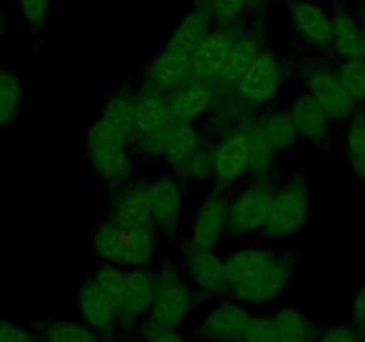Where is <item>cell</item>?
<instances>
[{"label":"cell","mask_w":365,"mask_h":342,"mask_svg":"<svg viewBox=\"0 0 365 342\" xmlns=\"http://www.w3.org/2000/svg\"><path fill=\"white\" fill-rule=\"evenodd\" d=\"M312 216V192L302 175H292L274 187L262 235L271 241H287L302 234Z\"/></svg>","instance_id":"cell-6"},{"label":"cell","mask_w":365,"mask_h":342,"mask_svg":"<svg viewBox=\"0 0 365 342\" xmlns=\"http://www.w3.org/2000/svg\"><path fill=\"white\" fill-rule=\"evenodd\" d=\"M184 184L202 185V184H212L214 178V159H212V139L202 146L191 159L185 162L177 173Z\"/></svg>","instance_id":"cell-34"},{"label":"cell","mask_w":365,"mask_h":342,"mask_svg":"<svg viewBox=\"0 0 365 342\" xmlns=\"http://www.w3.org/2000/svg\"><path fill=\"white\" fill-rule=\"evenodd\" d=\"M302 81L305 88L303 91L309 93L327 110L335 125L348 123L359 110L346 93L335 64L324 61H309L302 68Z\"/></svg>","instance_id":"cell-12"},{"label":"cell","mask_w":365,"mask_h":342,"mask_svg":"<svg viewBox=\"0 0 365 342\" xmlns=\"http://www.w3.org/2000/svg\"><path fill=\"white\" fill-rule=\"evenodd\" d=\"M192 57L178 53L175 50L163 48L148 61L145 71H143V81L150 82V84L157 86V88L164 89L166 93H171L177 89L178 86L189 81V73H191Z\"/></svg>","instance_id":"cell-24"},{"label":"cell","mask_w":365,"mask_h":342,"mask_svg":"<svg viewBox=\"0 0 365 342\" xmlns=\"http://www.w3.org/2000/svg\"><path fill=\"white\" fill-rule=\"evenodd\" d=\"M220 88L200 81H185L170 93V110L173 121L195 123L209 120L216 107Z\"/></svg>","instance_id":"cell-20"},{"label":"cell","mask_w":365,"mask_h":342,"mask_svg":"<svg viewBox=\"0 0 365 342\" xmlns=\"http://www.w3.org/2000/svg\"><path fill=\"white\" fill-rule=\"evenodd\" d=\"M155 299V269L127 271L123 298L120 305V333L121 337H138L143 324L148 323Z\"/></svg>","instance_id":"cell-16"},{"label":"cell","mask_w":365,"mask_h":342,"mask_svg":"<svg viewBox=\"0 0 365 342\" xmlns=\"http://www.w3.org/2000/svg\"><path fill=\"white\" fill-rule=\"evenodd\" d=\"M139 342H195V337L187 335L184 328H163L145 323L138 333Z\"/></svg>","instance_id":"cell-39"},{"label":"cell","mask_w":365,"mask_h":342,"mask_svg":"<svg viewBox=\"0 0 365 342\" xmlns=\"http://www.w3.org/2000/svg\"><path fill=\"white\" fill-rule=\"evenodd\" d=\"M107 219L134 230H153L146 180H132L125 187L113 191Z\"/></svg>","instance_id":"cell-19"},{"label":"cell","mask_w":365,"mask_h":342,"mask_svg":"<svg viewBox=\"0 0 365 342\" xmlns=\"http://www.w3.org/2000/svg\"><path fill=\"white\" fill-rule=\"evenodd\" d=\"M200 296L189 284L180 266L163 260L155 267V299L148 323L163 328H184L200 312Z\"/></svg>","instance_id":"cell-5"},{"label":"cell","mask_w":365,"mask_h":342,"mask_svg":"<svg viewBox=\"0 0 365 342\" xmlns=\"http://www.w3.org/2000/svg\"><path fill=\"white\" fill-rule=\"evenodd\" d=\"M178 266L200 299L210 303L227 298V256L217 249L202 248L184 241Z\"/></svg>","instance_id":"cell-9"},{"label":"cell","mask_w":365,"mask_h":342,"mask_svg":"<svg viewBox=\"0 0 365 342\" xmlns=\"http://www.w3.org/2000/svg\"><path fill=\"white\" fill-rule=\"evenodd\" d=\"M230 235V196L214 189L205 196L192 212L187 237L191 244L217 249Z\"/></svg>","instance_id":"cell-14"},{"label":"cell","mask_w":365,"mask_h":342,"mask_svg":"<svg viewBox=\"0 0 365 342\" xmlns=\"http://www.w3.org/2000/svg\"><path fill=\"white\" fill-rule=\"evenodd\" d=\"M241 28L242 25H234V27L216 25L212 32L207 36L205 41L202 43V46L196 50L189 78L220 86L228 70L232 52H234L235 41L241 34Z\"/></svg>","instance_id":"cell-15"},{"label":"cell","mask_w":365,"mask_h":342,"mask_svg":"<svg viewBox=\"0 0 365 342\" xmlns=\"http://www.w3.org/2000/svg\"><path fill=\"white\" fill-rule=\"evenodd\" d=\"M337 73L344 86L346 93L355 103L356 109H365V61L362 59H348L339 61Z\"/></svg>","instance_id":"cell-35"},{"label":"cell","mask_w":365,"mask_h":342,"mask_svg":"<svg viewBox=\"0 0 365 342\" xmlns=\"http://www.w3.org/2000/svg\"><path fill=\"white\" fill-rule=\"evenodd\" d=\"M269 2L271 0H255V2H253V9H262V7Z\"/></svg>","instance_id":"cell-46"},{"label":"cell","mask_w":365,"mask_h":342,"mask_svg":"<svg viewBox=\"0 0 365 342\" xmlns=\"http://www.w3.org/2000/svg\"><path fill=\"white\" fill-rule=\"evenodd\" d=\"M255 0H212L209 11L214 24L220 27H234L241 25L242 18L253 11Z\"/></svg>","instance_id":"cell-37"},{"label":"cell","mask_w":365,"mask_h":342,"mask_svg":"<svg viewBox=\"0 0 365 342\" xmlns=\"http://www.w3.org/2000/svg\"><path fill=\"white\" fill-rule=\"evenodd\" d=\"M89 278L95 281L96 287H98L107 298L113 299L118 306L121 305L125 284H127V271L121 269V267L118 266H113V264L100 262L98 266L93 269V273L89 274Z\"/></svg>","instance_id":"cell-36"},{"label":"cell","mask_w":365,"mask_h":342,"mask_svg":"<svg viewBox=\"0 0 365 342\" xmlns=\"http://www.w3.org/2000/svg\"><path fill=\"white\" fill-rule=\"evenodd\" d=\"M6 31H7V9L6 6H4L2 0H0V41H2L4 36H6Z\"/></svg>","instance_id":"cell-44"},{"label":"cell","mask_w":365,"mask_h":342,"mask_svg":"<svg viewBox=\"0 0 365 342\" xmlns=\"http://www.w3.org/2000/svg\"><path fill=\"white\" fill-rule=\"evenodd\" d=\"M120 342H139L138 337H121Z\"/></svg>","instance_id":"cell-48"},{"label":"cell","mask_w":365,"mask_h":342,"mask_svg":"<svg viewBox=\"0 0 365 342\" xmlns=\"http://www.w3.org/2000/svg\"><path fill=\"white\" fill-rule=\"evenodd\" d=\"M214 27L216 24H214L209 7L195 6L175 24L163 46L184 53V56L195 57L196 50L202 46Z\"/></svg>","instance_id":"cell-22"},{"label":"cell","mask_w":365,"mask_h":342,"mask_svg":"<svg viewBox=\"0 0 365 342\" xmlns=\"http://www.w3.org/2000/svg\"><path fill=\"white\" fill-rule=\"evenodd\" d=\"M274 187L273 180H250L230 196V235L246 239L262 234Z\"/></svg>","instance_id":"cell-13"},{"label":"cell","mask_w":365,"mask_h":342,"mask_svg":"<svg viewBox=\"0 0 365 342\" xmlns=\"http://www.w3.org/2000/svg\"><path fill=\"white\" fill-rule=\"evenodd\" d=\"M77 319L102 335L107 342H120V306L107 298L91 278H86L75 294Z\"/></svg>","instance_id":"cell-18"},{"label":"cell","mask_w":365,"mask_h":342,"mask_svg":"<svg viewBox=\"0 0 365 342\" xmlns=\"http://www.w3.org/2000/svg\"><path fill=\"white\" fill-rule=\"evenodd\" d=\"M253 123L259 128L260 134L266 138V141L273 146L278 157L294 150V146L299 142V135L287 109L271 107V109L257 114Z\"/></svg>","instance_id":"cell-29"},{"label":"cell","mask_w":365,"mask_h":342,"mask_svg":"<svg viewBox=\"0 0 365 342\" xmlns=\"http://www.w3.org/2000/svg\"><path fill=\"white\" fill-rule=\"evenodd\" d=\"M21 21L31 32H41L53 13V0H16Z\"/></svg>","instance_id":"cell-38"},{"label":"cell","mask_w":365,"mask_h":342,"mask_svg":"<svg viewBox=\"0 0 365 342\" xmlns=\"http://www.w3.org/2000/svg\"><path fill=\"white\" fill-rule=\"evenodd\" d=\"M210 139L212 138L200 125L173 121L168 132L166 148L163 155V162L166 164L168 171L177 175L185 166V162Z\"/></svg>","instance_id":"cell-23"},{"label":"cell","mask_w":365,"mask_h":342,"mask_svg":"<svg viewBox=\"0 0 365 342\" xmlns=\"http://www.w3.org/2000/svg\"><path fill=\"white\" fill-rule=\"evenodd\" d=\"M273 323L277 342H314L319 326L303 309L277 305L267 310Z\"/></svg>","instance_id":"cell-28"},{"label":"cell","mask_w":365,"mask_h":342,"mask_svg":"<svg viewBox=\"0 0 365 342\" xmlns=\"http://www.w3.org/2000/svg\"><path fill=\"white\" fill-rule=\"evenodd\" d=\"M160 237L155 230H134L113 223L106 217L96 224L91 248L96 259L125 271L152 267L159 255Z\"/></svg>","instance_id":"cell-2"},{"label":"cell","mask_w":365,"mask_h":342,"mask_svg":"<svg viewBox=\"0 0 365 342\" xmlns=\"http://www.w3.org/2000/svg\"><path fill=\"white\" fill-rule=\"evenodd\" d=\"M24 107V81L18 71L0 68V130L14 127Z\"/></svg>","instance_id":"cell-31"},{"label":"cell","mask_w":365,"mask_h":342,"mask_svg":"<svg viewBox=\"0 0 365 342\" xmlns=\"http://www.w3.org/2000/svg\"><path fill=\"white\" fill-rule=\"evenodd\" d=\"M287 78V68L282 57L267 46L248 71L237 81L234 88L235 95L257 114L271 109L282 96Z\"/></svg>","instance_id":"cell-7"},{"label":"cell","mask_w":365,"mask_h":342,"mask_svg":"<svg viewBox=\"0 0 365 342\" xmlns=\"http://www.w3.org/2000/svg\"><path fill=\"white\" fill-rule=\"evenodd\" d=\"M214 189L230 191L250 177V123L237 125L212 139Z\"/></svg>","instance_id":"cell-10"},{"label":"cell","mask_w":365,"mask_h":342,"mask_svg":"<svg viewBox=\"0 0 365 342\" xmlns=\"http://www.w3.org/2000/svg\"><path fill=\"white\" fill-rule=\"evenodd\" d=\"M39 333L14 321L0 317V342H38Z\"/></svg>","instance_id":"cell-42"},{"label":"cell","mask_w":365,"mask_h":342,"mask_svg":"<svg viewBox=\"0 0 365 342\" xmlns=\"http://www.w3.org/2000/svg\"><path fill=\"white\" fill-rule=\"evenodd\" d=\"M294 274L291 255L262 244H245L227 255V298L255 312L280 305Z\"/></svg>","instance_id":"cell-1"},{"label":"cell","mask_w":365,"mask_h":342,"mask_svg":"<svg viewBox=\"0 0 365 342\" xmlns=\"http://www.w3.org/2000/svg\"><path fill=\"white\" fill-rule=\"evenodd\" d=\"M170 93L143 81L135 88V132L134 153L143 160H163L170 127Z\"/></svg>","instance_id":"cell-4"},{"label":"cell","mask_w":365,"mask_h":342,"mask_svg":"<svg viewBox=\"0 0 365 342\" xmlns=\"http://www.w3.org/2000/svg\"><path fill=\"white\" fill-rule=\"evenodd\" d=\"M84 152L95 177L110 191H118L134 180L135 153L132 142L98 120L86 128Z\"/></svg>","instance_id":"cell-3"},{"label":"cell","mask_w":365,"mask_h":342,"mask_svg":"<svg viewBox=\"0 0 365 342\" xmlns=\"http://www.w3.org/2000/svg\"><path fill=\"white\" fill-rule=\"evenodd\" d=\"M342 146L349 170L365 184V109L356 110L346 123Z\"/></svg>","instance_id":"cell-32"},{"label":"cell","mask_w":365,"mask_h":342,"mask_svg":"<svg viewBox=\"0 0 365 342\" xmlns=\"http://www.w3.org/2000/svg\"><path fill=\"white\" fill-rule=\"evenodd\" d=\"M314 342H364V338L351 323H334L319 328Z\"/></svg>","instance_id":"cell-40"},{"label":"cell","mask_w":365,"mask_h":342,"mask_svg":"<svg viewBox=\"0 0 365 342\" xmlns=\"http://www.w3.org/2000/svg\"><path fill=\"white\" fill-rule=\"evenodd\" d=\"M196 6H202V7H209V4L212 2V0H195Z\"/></svg>","instance_id":"cell-47"},{"label":"cell","mask_w":365,"mask_h":342,"mask_svg":"<svg viewBox=\"0 0 365 342\" xmlns=\"http://www.w3.org/2000/svg\"><path fill=\"white\" fill-rule=\"evenodd\" d=\"M287 110L299 135V141H305L314 146H323L330 142L335 121L309 93L303 91L296 95L289 103Z\"/></svg>","instance_id":"cell-21"},{"label":"cell","mask_w":365,"mask_h":342,"mask_svg":"<svg viewBox=\"0 0 365 342\" xmlns=\"http://www.w3.org/2000/svg\"><path fill=\"white\" fill-rule=\"evenodd\" d=\"M331 13V52L339 61L362 57V25L359 13L346 6H335Z\"/></svg>","instance_id":"cell-25"},{"label":"cell","mask_w":365,"mask_h":342,"mask_svg":"<svg viewBox=\"0 0 365 342\" xmlns=\"http://www.w3.org/2000/svg\"><path fill=\"white\" fill-rule=\"evenodd\" d=\"M278 153L266 141L255 123H250V178L252 180H273Z\"/></svg>","instance_id":"cell-33"},{"label":"cell","mask_w":365,"mask_h":342,"mask_svg":"<svg viewBox=\"0 0 365 342\" xmlns=\"http://www.w3.org/2000/svg\"><path fill=\"white\" fill-rule=\"evenodd\" d=\"M267 39L262 28L259 27H242L237 41H235L234 52H232L230 64L225 73L223 81L217 88H234L239 78L252 68L257 57L267 48Z\"/></svg>","instance_id":"cell-27"},{"label":"cell","mask_w":365,"mask_h":342,"mask_svg":"<svg viewBox=\"0 0 365 342\" xmlns=\"http://www.w3.org/2000/svg\"><path fill=\"white\" fill-rule=\"evenodd\" d=\"M153 230L159 237H177L184 227L185 184L177 175L164 171L146 178Z\"/></svg>","instance_id":"cell-11"},{"label":"cell","mask_w":365,"mask_h":342,"mask_svg":"<svg viewBox=\"0 0 365 342\" xmlns=\"http://www.w3.org/2000/svg\"><path fill=\"white\" fill-rule=\"evenodd\" d=\"M34 330L48 342H107L77 317H48L39 321Z\"/></svg>","instance_id":"cell-30"},{"label":"cell","mask_w":365,"mask_h":342,"mask_svg":"<svg viewBox=\"0 0 365 342\" xmlns=\"http://www.w3.org/2000/svg\"><path fill=\"white\" fill-rule=\"evenodd\" d=\"M356 13H359L360 25H362V57H360V59L365 61V4L360 6V9L356 11Z\"/></svg>","instance_id":"cell-45"},{"label":"cell","mask_w":365,"mask_h":342,"mask_svg":"<svg viewBox=\"0 0 365 342\" xmlns=\"http://www.w3.org/2000/svg\"><path fill=\"white\" fill-rule=\"evenodd\" d=\"M242 342H277V335H274V328L267 310L255 312L253 319L250 321Z\"/></svg>","instance_id":"cell-41"},{"label":"cell","mask_w":365,"mask_h":342,"mask_svg":"<svg viewBox=\"0 0 365 342\" xmlns=\"http://www.w3.org/2000/svg\"><path fill=\"white\" fill-rule=\"evenodd\" d=\"M38 342H48V341H46V338H45V337H41V335H39V338H38Z\"/></svg>","instance_id":"cell-49"},{"label":"cell","mask_w":365,"mask_h":342,"mask_svg":"<svg viewBox=\"0 0 365 342\" xmlns=\"http://www.w3.org/2000/svg\"><path fill=\"white\" fill-rule=\"evenodd\" d=\"M287 20L292 34L314 52L331 50V13L314 0H291L287 4Z\"/></svg>","instance_id":"cell-17"},{"label":"cell","mask_w":365,"mask_h":342,"mask_svg":"<svg viewBox=\"0 0 365 342\" xmlns=\"http://www.w3.org/2000/svg\"><path fill=\"white\" fill-rule=\"evenodd\" d=\"M255 310L232 298L202 306L192 321V337L198 342H242Z\"/></svg>","instance_id":"cell-8"},{"label":"cell","mask_w":365,"mask_h":342,"mask_svg":"<svg viewBox=\"0 0 365 342\" xmlns=\"http://www.w3.org/2000/svg\"><path fill=\"white\" fill-rule=\"evenodd\" d=\"M349 323L359 330L365 342V278L353 294L351 305H349Z\"/></svg>","instance_id":"cell-43"},{"label":"cell","mask_w":365,"mask_h":342,"mask_svg":"<svg viewBox=\"0 0 365 342\" xmlns=\"http://www.w3.org/2000/svg\"><path fill=\"white\" fill-rule=\"evenodd\" d=\"M100 123L106 125L121 138L134 142L135 132V88L116 89L103 103L102 110L96 116ZM134 148V146H132Z\"/></svg>","instance_id":"cell-26"}]
</instances>
